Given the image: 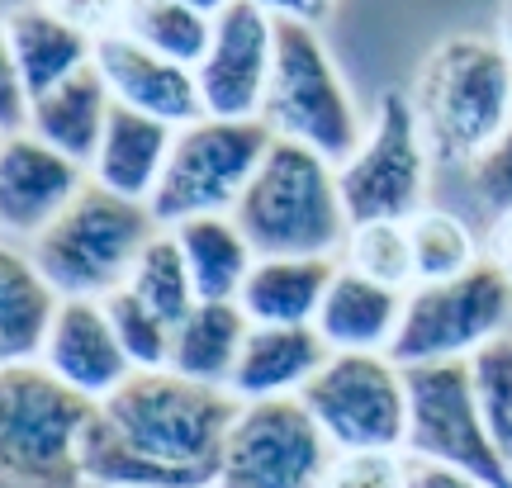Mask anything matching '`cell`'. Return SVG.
<instances>
[{"label": "cell", "instance_id": "33", "mask_svg": "<svg viewBox=\"0 0 512 488\" xmlns=\"http://www.w3.org/2000/svg\"><path fill=\"white\" fill-rule=\"evenodd\" d=\"M465 176H470V190L484 199L489 214H508L512 209V124L503 128V138H498Z\"/></svg>", "mask_w": 512, "mask_h": 488}, {"label": "cell", "instance_id": "38", "mask_svg": "<svg viewBox=\"0 0 512 488\" xmlns=\"http://www.w3.org/2000/svg\"><path fill=\"white\" fill-rule=\"evenodd\" d=\"M484 261H494L498 271L512 280V209L508 214H494V223H489V237H484Z\"/></svg>", "mask_w": 512, "mask_h": 488}, {"label": "cell", "instance_id": "22", "mask_svg": "<svg viewBox=\"0 0 512 488\" xmlns=\"http://www.w3.org/2000/svg\"><path fill=\"white\" fill-rule=\"evenodd\" d=\"M62 313V294L48 285L24 247L5 242L0 256V356L5 365H38L43 346Z\"/></svg>", "mask_w": 512, "mask_h": 488}, {"label": "cell", "instance_id": "28", "mask_svg": "<svg viewBox=\"0 0 512 488\" xmlns=\"http://www.w3.org/2000/svg\"><path fill=\"white\" fill-rule=\"evenodd\" d=\"M124 290L133 294V299H143V304L152 308L157 318H166L171 327H181L185 318H190V308L200 304V294H195L185 252L171 228H162V233L147 242V252L138 256V266H133Z\"/></svg>", "mask_w": 512, "mask_h": 488}, {"label": "cell", "instance_id": "30", "mask_svg": "<svg viewBox=\"0 0 512 488\" xmlns=\"http://www.w3.org/2000/svg\"><path fill=\"white\" fill-rule=\"evenodd\" d=\"M105 313H110L114 337L124 346V356L133 361V370H166L171 365V337H176V327L166 323V318H157L143 299L119 290L105 299Z\"/></svg>", "mask_w": 512, "mask_h": 488}, {"label": "cell", "instance_id": "17", "mask_svg": "<svg viewBox=\"0 0 512 488\" xmlns=\"http://www.w3.org/2000/svg\"><path fill=\"white\" fill-rule=\"evenodd\" d=\"M403 304H408L403 290H389L370 275L337 266L313 327L332 346V356H347V351L351 356H389L403 327Z\"/></svg>", "mask_w": 512, "mask_h": 488}, {"label": "cell", "instance_id": "12", "mask_svg": "<svg viewBox=\"0 0 512 488\" xmlns=\"http://www.w3.org/2000/svg\"><path fill=\"white\" fill-rule=\"evenodd\" d=\"M332 465L337 446L313 422L304 398L242 403L223 441L219 488H323Z\"/></svg>", "mask_w": 512, "mask_h": 488}, {"label": "cell", "instance_id": "21", "mask_svg": "<svg viewBox=\"0 0 512 488\" xmlns=\"http://www.w3.org/2000/svg\"><path fill=\"white\" fill-rule=\"evenodd\" d=\"M337 266V256H256L238 304L252 327H313Z\"/></svg>", "mask_w": 512, "mask_h": 488}, {"label": "cell", "instance_id": "5", "mask_svg": "<svg viewBox=\"0 0 512 488\" xmlns=\"http://www.w3.org/2000/svg\"><path fill=\"white\" fill-rule=\"evenodd\" d=\"M162 233L147 204L119 199L100 185H86L67 214L57 218L43 237H34L24 252L38 271L48 275L62 299H110L128 285V275L147 252V242Z\"/></svg>", "mask_w": 512, "mask_h": 488}, {"label": "cell", "instance_id": "35", "mask_svg": "<svg viewBox=\"0 0 512 488\" xmlns=\"http://www.w3.org/2000/svg\"><path fill=\"white\" fill-rule=\"evenodd\" d=\"M29 119H34V95L10 62H0V128H5V138L29 133Z\"/></svg>", "mask_w": 512, "mask_h": 488}, {"label": "cell", "instance_id": "24", "mask_svg": "<svg viewBox=\"0 0 512 488\" xmlns=\"http://www.w3.org/2000/svg\"><path fill=\"white\" fill-rule=\"evenodd\" d=\"M247 337H252V318L242 313L238 299H228V304H195L190 318L171 337V365L166 370L181 375V380L209 384V389H228Z\"/></svg>", "mask_w": 512, "mask_h": 488}, {"label": "cell", "instance_id": "37", "mask_svg": "<svg viewBox=\"0 0 512 488\" xmlns=\"http://www.w3.org/2000/svg\"><path fill=\"white\" fill-rule=\"evenodd\" d=\"M252 5H261V10H266V15H275V19L313 24V29H318V19L332 15V0H252Z\"/></svg>", "mask_w": 512, "mask_h": 488}, {"label": "cell", "instance_id": "23", "mask_svg": "<svg viewBox=\"0 0 512 488\" xmlns=\"http://www.w3.org/2000/svg\"><path fill=\"white\" fill-rule=\"evenodd\" d=\"M110 109H114V95L91 62L86 72L67 76L62 86L38 95L29 133H34L38 143L57 147L62 157H72V162H81L91 171L95 152H100V138H105V124H110Z\"/></svg>", "mask_w": 512, "mask_h": 488}, {"label": "cell", "instance_id": "13", "mask_svg": "<svg viewBox=\"0 0 512 488\" xmlns=\"http://www.w3.org/2000/svg\"><path fill=\"white\" fill-rule=\"evenodd\" d=\"M275 72V15L252 0H233L214 19V43L200 76V100L209 119H261Z\"/></svg>", "mask_w": 512, "mask_h": 488}, {"label": "cell", "instance_id": "1", "mask_svg": "<svg viewBox=\"0 0 512 488\" xmlns=\"http://www.w3.org/2000/svg\"><path fill=\"white\" fill-rule=\"evenodd\" d=\"M228 389L138 370L100 403L81 470L91 488H219L223 441L238 422Z\"/></svg>", "mask_w": 512, "mask_h": 488}, {"label": "cell", "instance_id": "25", "mask_svg": "<svg viewBox=\"0 0 512 488\" xmlns=\"http://www.w3.org/2000/svg\"><path fill=\"white\" fill-rule=\"evenodd\" d=\"M171 233L181 242L200 304H228V299H238L256 266V252H252V242H247V233L238 228V218L233 214L190 218V223L171 228Z\"/></svg>", "mask_w": 512, "mask_h": 488}, {"label": "cell", "instance_id": "26", "mask_svg": "<svg viewBox=\"0 0 512 488\" xmlns=\"http://www.w3.org/2000/svg\"><path fill=\"white\" fill-rule=\"evenodd\" d=\"M124 34L195 72L214 43V19L181 5V0H133L124 15Z\"/></svg>", "mask_w": 512, "mask_h": 488}, {"label": "cell", "instance_id": "14", "mask_svg": "<svg viewBox=\"0 0 512 488\" xmlns=\"http://www.w3.org/2000/svg\"><path fill=\"white\" fill-rule=\"evenodd\" d=\"M91 185V171L57 147L38 143L34 133L5 138L0 147V223L10 247H29L57 218L72 209L81 190Z\"/></svg>", "mask_w": 512, "mask_h": 488}, {"label": "cell", "instance_id": "15", "mask_svg": "<svg viewBox=\"0 0 512 488\" xmlns=\"http://www.w3.org/2000/svg\"><path fill=\"white\" fill-rule=\"evenodd\" d=\"M95 72L105 76L114 105L138 109L147 119H162L171 128H185L204 119L200 100V76L171 62V57L143 48L138 38H128L124 29L95 38Z\"/></svg>", "mask_w": 512, "mask_h": 488}, {"label": "cell", "instance_id": "39", "mask_svg": "<svg viewBox=\"0 0 512 488\" xmlns=\"http://www.w3.org/2000/svg\"><path fill=\"white\" fill-rule=\"evenodd\" d=\"M494 38L503 43V53H508V62H512V0H503V5H498V29H494Z\"/></svg>", "mask_w": 512, "mask_h": 488}, {"label": "cell", "instance_id": "16", "mask_svg": "<svg viewBox=\"0 0 512 488\" xmlns=\"http://www.w3.org/2000/svg\"><path fill=\"white\" fill-rule=\"evenodd\" d=\"M43 370L57 375V380L76 389L91 403H105L124 389L138 370L124 356V346L114 337L110 313L100 299H62V313H57L53 332H48V346H43Z\"/></svg>", "mask_w": 512, "mask_h": 488}, {"label": "cell", "instance_id": "3", "mask_svg": "<svg viewBox=\"0 0 512 488\" xmlns=\"http://www.w3.org/2000/svg\"><path fill=\"white\" fill-rule=\"evenodd\" d=\"M256 256H337L351 237V218L337 190V166L299 143L275 138L252 190L233 209Z\"/></svg>", "mask_w": 512, "mask_h": 488}, {"label": "cell", "instance_id": "41", "mask_svg": "<svg viewBox=\"0 0 512 488\" xmlns=\"http://www.w3.org/2000/svg\"><path fill=\"white\" fill-rule=\"evenodd\" d=\"M15 5H29V0H5V10H15Z\"/></svg>", "mask_w": 512, "mask_h": 488}, {"label": "cell", "instance_id": "7", "mask_svg": "<svg viewBox=\"0 0 512 488\" xmlns=\"http://www.w3.org/2000/svg\"><path fill=\"white\" fill-rule=\"evenodd\" d=\"M275 133L261 119H195L176 128L166 171L152 195V218L162 228H181L190 218L233 214L252 190L256 171L271 152Z\"/></svg>", "mask_w": 512, "mask_h": 488}, {"label": "cell", "instance_id": "36", "mask_svg": "<svg viewBox=\"0 0 512 488\" xmlns=\"http://www.w3.org/2000/svg\"><path fill=\"white\" fill-rule=\"evenodd\" d=\"M403 488H479V484L470 479V474L451 470V465H432V460H413V455H408Z\"/></svg>", "mask_w": 512, "mask_h": 488}, {"label": "cell", "instance_id": "10", "mask_svg": "<svg viewBox=\"0 0 512 488\" xmlns=\"http://www.w3.org/2000/svg\"><path fill=\"white\" fill-rule=\"evenodd\" d=\"M413 460L451 465L479 488H512V460L484 422L470 361L408 370V451Z\"/></svg>", "mask_w": 512, "mask_h": 488}, {"label": "cell", "instance_id": "11", "mask_svg": "<svg viewBox=\"0 0 512 488\" xmlns=\"http://www.w3.org/2000/svg\"><path fill=\"white\" fill-rule=\"evenodd\" d=\"M299 398L337 455L408 451V370L394 356H332Z\"/></svg>", "mask_w": 512, "mask_h": 488}, {"label": "cell", "instance_id": "8", "mask_svg": "<svg viewBox=\"0 0 512 488\" xmlns=\"http://www.w3.org/2000/svg\"><path fill=\"white\" fill-rule=\"evenodd\" d=\"M432 152L422 138L418 109L408 91H384L370 114L366 143L347 166H337V190L356 223H408L427 209Z\"/></svg>", "mask_w": 512, "mask_h": 488}, {"label": "cell", "instance_id": "32", "mask_svg": "<svg viewBox=\"0 0 512 488\" xmlns=\"http://www.w3.org/2000/svg\"><path fill=\"white\" fill-rule=\"evenodd\" d=\"M403 474H408V455H389V451L337 455V465L323 479V488H403Z\"/></svg>", "mask_w": 512, "mask_h": 488}, {"label": "cell", "instance_id": "31", "mask_svg": "<svg viewBox=\"0 0 512 488\" xmlns=\"http://www.w3.org/2000/svg\"><path fill=\"white\" fill-rule=\"evenodd\" d=\"M470 380H475L479 408H484L498 451L512 460V337H498L470 356Z\"/></svg>", "mask_w": 512, "mask_h": 488}, {"label": "cell", "instance_id": "20", "mask_svg": "<svg viewBox=\"0 0 512 488\" xmlns=\"http://www.w3.org/2000/svg\"><path fill=\"white\" fill-rule=\"evenodd\" d=\"M171 143H176V128L171 124L147 119L138 109L114 105L110 124H105V138H100V152H95V162H91V181L119 199L152 204L157 181H162V171H166V157H171Z\"/></svg>", "mask_w": 512, "mask_h": 488}, {"label": "cell", "instance_id": "2", "mask_svg": "<svg viewBox=\"0 0 512 488\" xmlns=\"http://www.w3.org/2000/svg\"><path fill=\"white\" fill-rule=\"evenodd\" d=\"M408 95L432 162L470 171L512 124V62L498 38L451 34L422 57Z\"/></svg>", "mask_w": 512, "mask_h": 488}, {"label": "cell", "instance_id": "40", "mask_svg": "<svg viewBox=\"0 0 512 488\" xmlns=\"http://www.w3.org/2000/svg\"><path fill=\"white\" fill-rule=\"evenodd\" d=\"M181 5H190V10H200V15H209V19H219L233 0H181Z\"/></svg>", "mask_w": 512, "mask_h": 488}, {"label": "cell", "instance_id": "6", "mask_svg": "<svg viewBox=\"0 0 512 488\" xmlns=\"http://www.w3.org/2000/svg\"><path fill=\"white\" fill-rule=\"evenodd\" d=\"M261 124L275 138L309 147L332 166H347L356 147L366 143L370 124L361 119L347 81L313 24L275 19V72Z\"/></svg>", "mask_w": 512, "mask_h": 488}, {"label": "cell", "instance_id": "34", "mask_svg": "<svg viewBox=\"0 0 512 488\" xmlns=\"http://www.w3.org/2000/svg\"><path fill=\"white\" fill-rule=\"evenodd\" d=\"M53 15H62L67 24L86 29L91 38H105L114 29H124V15L133 0H43Z\"/></svg>", "mask_w": 512, "mask_h": 488}, {"label": "cell", "instance_id": "27", "mask_svg": "<svg viewBox=\"0 0 512 488\" xmlns=\"http://www.w3.org/2000/svg\"><path fill=\"white\" fill-rule=\"evenodd\" d=\"M408 237H413V271L418 285H441V280H456V275L475 271L484 261L479 237L470 233V223L451 209L427 204L422 214L408 218Z\"/></svg>", "mask_w": 512, "mask_h": 488}, {"label": "cell", "instance_id": "29", "mask_svg": "<svg viewBox=\"0 0 512 488\" xmlns=\"http://www.w3.org/2000/svg\"><path fill=\"white\" fill-rule=\"evenodd\" d=\"M342 266L356 275H370L389 290H413L418 271H413V237L408 223H356L342 247Z\"/></svg>", "mask_w": 512, "mask_h": 488}, {"label": "cell", "instance_id": "18", "mask_svg": "<svg viewBox=\"0 0 512 488\" xmlns=\"http://www.w3.org/2000/svg\"><path fill=\"white\" fill-rule=\"evenodd\" d=\"M5 62L19 72L29 95H48L67 76L86 72L95 62V38L86 29L53 15L43 0L5 10Z\"/></svg>", "mask_w": 512, "mask_h": 488}, {"label": "cell", "instance_id": "4", "mask_svg": "<svg viewBox=\"0 0 512 488\" xmlns=\"http://www.w3.org/2000/svg\"><path fill=\"white\" fill-rule=\"evenodd\" d=\"M100 403L43 365H5L0 380V460L5 488H86L81 451Z\"/></svg>", "mask_w": 512, "mask_h": 488}, {"label": "cell", "instance_id": "9", "mask_svg": "<svg viewBox=\"0 0 512 488\" xmlns=\"http://www.w3.org/2000/svg\"><path fill=\"white\" fill-rule=\"evenodd\" d=\"M512 318V280L494 261H479L475 271L441 280V285H413L403 304V327L389 356L413 365H446L470 361L475 351L503 337Z\"/></svg>", "mask_w": 512, "mask_h": 488}, {"label": "cell", "instance_id": "19", "mask_svg": "<svg viewBox=\"0 0 512 488\" xmlns=\"http://www.w3.org/2000/svg\"><path fill=\"white\" fill-rule=\"evenodd\" d=\"M328 361L332 346L318 337V327H252L228 394L238 403L299 398Z\"/></svg>", "mask_w": 512, "mask_h": 488}]
</instances>
